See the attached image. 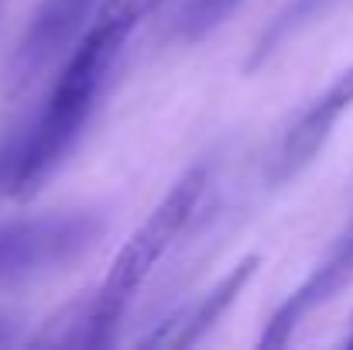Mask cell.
I'll return each instance as SVG.
<instances>
[{"instance_id":"cell-1","label":"cell","mask_w":353,"mask_h":350,"mask_svg":"<svg viewBox=\"0 0 353 350\" xmlns=\"http://www.w3.org/2000/svg\"><path fill=\"white\" fill-rule=\"evenodd\" d=\"M127 38L130 35L123 28L93 17L41 107L0 141V203L38 193L76 151Z\"/></svg>"},{"instance_id":"cell-2","label":"cell","mask_w":353,"mask_h":350,"mask_svg":"<svg viewBox=\"0 0 353 350\" xmlns=\"http://www.w3.org/2000/svg\"><path fill=\"white\" fill-rule=\"evenodd\" d=\"M210 189V168L206 165H192L165 196L161 203L151 210V217L127 237V244L120 247L114 257V268L107 271L103 285L97 289V295L90 299L93 309V323L103 333L107 347L117 340V327L123 323L134 295L141 292V285L151 278V271L158 268V261L168 254V247L182 237V231L192 224L203 196Z\"/></svg>"},{"instance_id":"cell-3","label":"cell","mask_w":353,"mask_h":350,"mask_svg":"<svg viewBox=\"0 0 353 350\" xmlns=\"http://www.w3.org/2000/svg\"><path fill=\"white\" fill-rule=\"evenodd\" d=\"M103 233V220L86 210L34 213L0 220V289L31 285L79 261Z\"/></svg>"},{"instance_id":"cell-4","label":"cell","mask_w":353,"mask_h":350,"mask_svg":"<svg viewBox=\"0 0 353 350\" xmlns=\"http://www.w3.org/2000/svg\"><path fill=\"white\" fill-rule=\"evenodd\" d=\"M350 107H353V69H347L316 100H309V107H302L299 117L285 127V134L274 144V151L268 158V168H264L268 186L281 189L295 175H302L316 162V155L326 148V141L333 137L340 117L347 114Z\"/></svg>"},{"instance_id":"cell-5","label":"cell","mask_w":353,"mask_h":350,"mask_svg":"<svg viewBox=\"0 0 353 350\" xmlns=\"http://www.w3.org/2000/svg\"><path fill=\"white\" fill-rule=\"evenodd\" d=\"M103 0H41L31 14L17 52H14V79L31 83L48 66H55L65 52L76 48V41L93 24Z\"/></svg>"},{"instance_id":"cell-6","label":"cell","mask_w":353,"mask_h":350,"mask_svg":"<svg viewBox=\"0 0 353 350\" xmlns=\"http://www.w3.org/2000/svg\"><path fill=\"white\" fill-rule=\"evenodd\" d=\"M353 282V217L336 237V244L330 247V254L316 264V271L278 306V313L271 316L268 330L261 333V347H285L292 344L295 330L316 313L323 309L330 299H336L347 285Z\"/></svg>"},{"instance_id":"cell-7","label":"cell","mask_w":353,"mask_h":350,"mask_svg":"<svg viewBox=\"0 0 353 350\" xmlns=\"http://www.w3.org/2000/svg\"><path fill=\"white\" fill-rule=\"evenodd\" d=\"M257 264H261V257H243L234 271H227L223 278H216L199 299L185 302L168 320L154 323V330L144 333L141 344L144 347H192V344H199L220 323V316L236 302V295L243 292V285L254 278Z\"/></svg>"},{"instance_id":"cell-8","label":"cell","mask_w":353,"mask_h":350,"mask_svg":"<svg viewBox=\"0 0 353 350\" xmlns=\"http://www.w3.org/2000/svg\"><path fill=\"white\" fill-rule=\"evenodd\" d=\"M330 3H336V0H285V7H281V10L264 24V31L257 35L254 52H250V59H247V69H250V72L261 69L274 52H281L285 41H292L302 28H309L319 14H326Z\"/></svg>"},{"instance_id":"cell-9","label":"cell","mask_w":353,"mask_h":350,"mask_svg":"<svg viewBox=\"0 0 353 350\" xmlns=\"http://www.w3.org/2000/svg\"><path fill=\"white\" fill-rule=\"evenodd\" d=\"M243 0H182L175 14V35L182 41H203L216 28H223Z\"/></svg>"},{"instance_id":"cell-10","label":"cell","mask_w":353,"mask_h":350,"mask_svg":"<svg viewBox=\"0 0 353 350\" xmlns=\"http://www.w3.org/2000/svg\"><path fill=\"white\" fill-rule=\"evenodd\" d=\"M161 3H165V0H103L100 10H97V17L117 24V28H123V31L130 35V31H134L148 14H154Z\"/></svg>"},{"instance_id":"cell-11","label":"cell","mask_w":353,"mask_h":350,"mask_svg":"<svg viewBox=\"0 0 353 350\" xmlns=\"http://www.w3.org/2000/svg\"><path fill=\"white\" fill-rule=\"evenodd\" d=\"M7 344H17V320L0 313V347H7Z\"/></svg>"},{"instance_id":"cell-12","label":"cell","mask_w":353,"mask_h":350,"mask_svg":"<svg viewBox=\"0 0 353 350\" xmlns=\"http://www.w3.org/2000/svg\"><path fill=\"white\" fill-rule=\"evenodd\" d=\"M347 347H353V333H350V337H347Z\"/></svg>"}]
</instances>
